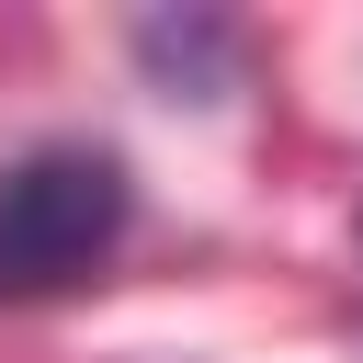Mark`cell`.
Returning <instances> with one entry per match:
<instances>
[{
    "mask_svg": "<svg viewBox=\"0 0 363 363\" xmlns=\"http://www.w3.org/2000/svg\"><path fill=\"white\" fill-rule=\"evenodd\" d=\"M136 193L113 147H34L0 170V306L11 295H68L79 272L113 261Z\"/></svg>",
    "mask_w": 363,
    "mask_h": 363,
    "instance_id": "obj_1",
    "label": "cell"
}]
</instances>
